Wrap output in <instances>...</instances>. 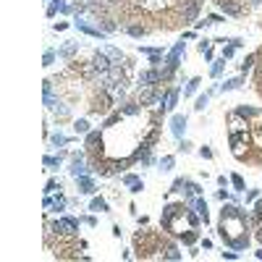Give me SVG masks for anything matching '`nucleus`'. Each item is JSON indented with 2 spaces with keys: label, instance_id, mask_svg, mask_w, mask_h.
I'll list each match as a JSON object with an SVG mask.
<instances>
[{
  "label": "nucleus",
  "instance_id": "f257e3e1",
  "mask_svg": "<svg viewBox=\"0 0 262 262\" xmlns=\"http://www.w3.org/2000/svg\"><path fill=\"white\" fill-rule=\"evenodd\" d=\"M221 236L236 249L247 247L249 233H247V217L238 212L236 207H226L221 215Z\"/></svg>",
  "mask_w": 262,
  "mask_h": 262
},
{
  "label": "nucleus",
  "instance_id": "f03ea898",
  "mask_svg": "<svg viewBox=\"0 0 262 262\" xmlns=\"http://www.w3.org/2000/svg\"><path fill=\"white\" fill-rule=\"evenodd\" d=\"M134 244H137L139 257H179L176 249H173V244L168 242V238H163L160 233H155V231L137 233Z\"/></svg>",
  "mask_w": 262,
  "mask_h": 262
},
{
  "label": "nucleus",
  "instance_id": "7ed1b4c3",
  "mask_svg": "<svg viewBox=\"0 0 262 262\" xmlns=\"http://www.w3.org/2000/svg\"><path fill=\"white\" fill-rule=\"evenodd\" d=\"M254 84H257V92L262 97V50H259V63H257V69H254Z\"/></svg>",
  "mask_w": 262,
  "mask_h": 262
},
{
  "label": "nucleus",
  "instance_id": "20e7f679",
  "mask_svg": "<svg viewBox=\"0 0 262 262\" xmlns=\"http://www.w3.org/2000/svg\"><path fill=\"white\" fill-rule=\"evenodd\" d=\"M257 221H259V228H257V238L262 242V212H257Z\"/></svg>",
  "mask_w": 262,
  "mask_h": 262
}]
</instances>
